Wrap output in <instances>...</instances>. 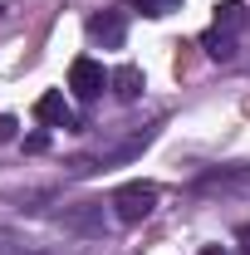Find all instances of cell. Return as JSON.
<instances>
[{
	"label": "cell",
	"instance_id": "6da1fadb",
	"mask_svg": "<svg viewBox=\"0 0 250 255\" xmlns=\"http://www.w3.org/2000/svg\"><path fill=\"white\" fill-rule=\"evenodd\" d=\"M113 216L123 226H137V221H147L152 216V206H157V187L152 182H127V187H118L113 191Z\"/></svg>",
	"mask_w": 250,
	"mask_h": 255
},
{
	"label": "cell",
	"instance_id": "7a4b0ae2",
	"mask_svg": "<svg viewBox=\"0 0 250 255\" xmlns=\"http://www.w3.org/2000/svg\"><path fill=\"white\" fill-rule=\"evenodd\" d=\"M103 89H108V74H103V64H98V59L79 54V59L69 64V94L79 98V103H94Z\"/></svg>",
	"mask_w": 250,
	"mask_h": 255
},
{
	"label": "cell",
	"instance_id": "3957f363",
	"mask_svg": "<svg viewBox=\"0 0 250 255\" xmlns=\"http://www.w3.org/2000/svg\"><path fill=\"white\" fill-rule=\"evenodd\" d=\"M89 34H94L103 49H123V39H127V10H103V15H94V20H89Z\"/></svg>",
	"mask_w": 250,
	"mask_h": 255
},
{
	"label": "cell",
	"instance_id": "277c9868",
	"mask_svg": "<svg viewBox=\"0 0 250 255\" xmlns=\"http://www.w3.org/2000/svg\"><path fill=\"white\" fill-rule=\"evenodd\" d=\"M34 118H39L44 128H79V118H74V108H69V98H64L59 89L39 94V103H34Z\"/></svg>",
	"mask_w": 250,
	"mask_h": 255
},
{
	"label": "cell",
	"instance_id": "5b68a950",
	"mask_svg": "<svg viewBox=\"0 0 250 255\" xmlns=\"http://www.w3.org/2000/svg\"><path fill=\"white\" fill-rule=\"evenodd\" d=\"M108 89L123 98V103H132V98H142L147 79H142V69H137V64H123V69H113V74H108Z\"/></svg>",
	"mask_w": 250,
	"mask_h": 255
},
{
	"label": "cell",
	"instance_id": "8992f818",
	"mask_svg": "<svg viewBox=\"0 0 250 255\" xmlns=\"http://www.w3.org/2000/svg\"><path fill=\"white\" fill-rule=\"evenodd\" d=\"M246 20H250L246 5H241V0H226V5H216V20H211V30H221V34H241V30H246Z\"/></svg>",
	"mask_w": 250,
	"mask_h": 255
},
{
	"label": "cell",
	"instance_id": "52a82bcc",
	"mask_svg": "<svg viewBox=\"0 0 250 255\" xmlns=\"http://www.w3.org/2000/svg\"><path fill=\"white\" fill-rule=\"evenodd\" d=\"M201 44H206V54H211V59H236V34L206 30V34H201Z\"/></svg>",
	"mask_w": 250,
	"mask_h": 255
},
{
	"label": "cell",
	"instance_id": "ba28073f",
	"mask_svg": "<svg viewBox=\"0 0 250 255\" xmlns=\"http://www.w3.org/2000/svg\"><path fill=\"white\" fill-rule=\"evenodd\" d=\"M142 15H152V20H162V15H172V10H182V0H132Z\"/></svg>",
	"mask_w": 250,
	"mask_h": 255
},
{
	"label": "cell",
	"instance_id": "9c48e42d",
	"mask_svg": "<svg viewBox=\"0 0 250 255\" xmlns=\"http://www.w3.org/2000/svg\"><path fill=\"white\" fill-rule=\"evenodd\" d=\"M15 128H20V123H15L10 113H0V142H15Z\"/></svg>",
	"mask_w": 250,
	"mask_h": 255
},
{
	"label": "cell",
	"instance_id": "30bf717a",
	"mask_svg": "<svg viewBox=\"0 0 250 255\" xmlns=\"http://www.w3.org/2000/svg\"><path fill=\"white\" fill-rule=\"evenodd\" d=\"M25 147H30V152H44V147H49V137H44V132H34V137H25Z\"/></svg>",
	"mask_w": 250,
	"mask_h": 255
},
{
	"label": "cell",
	"instance_id": "8fae6325",
	"mask_svg": "<svg viewBox=\"0 0 250 255\" xmlns=\"http://www.w3.org/2000/svg\"><path fill=\"white\" fill-rule=\"evenodd\" d=\"M236 241H241V251L250 255V226H241V231H236Z\"/></svg>",
	"mask_w": 250,
	"mask_h": 255
},
{
	"label": "cell",
	"instance_id": "7c38bea8",
	"mask_svg": "<svg viewBox=\"0 0 250 255\" xmlns=\"http://www.w3.org/2000/svg\"><path fill=\"white\" fill-rule=\"evenodd\" d=\"M201 255H226V251H221V246H201Z\"/></svg>",
	"mask_w": 250,
	"mask_h": 255
}]
</instances>
